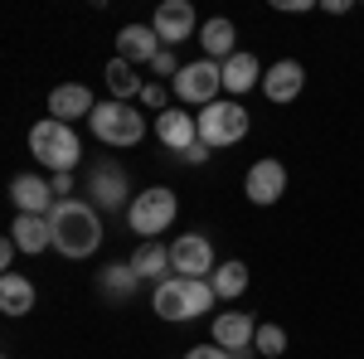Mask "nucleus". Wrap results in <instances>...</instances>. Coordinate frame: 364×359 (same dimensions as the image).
Listing matches in <instances>:
<instances>
[{
    "label": "nucleus",
    "mask_w": 364,
    "mask_h": 359,
    "mask_svg": "<svg viewBox=\"0 0 364 359\" xmlns=\"http://www.w3.org/2000/svg\"><path fill=\"white\" fill-rule=\"evenodd\" d=\"M49 228H54V248L63 257H73V262H83V257H92V252L102 248V214L92 204H83V199L54 204Z\"/></svg>",
    "instance_id": "1"
},
{
    "label": "nucleus",
    "mask_w": 364,
    "mask_h": 359,
    "mask_svg": "<svg viewBox=\"0 0 364 359\" xmlns=\"http://www.w3.org/2000/svg\"><path fill=\"white\" fill-rule=\"evenodd\" d=\"M29 151H34L39 166H49L54 175H68V170L78 166V156H83L78 132L68 122H58V117H44V122L29 127Z\"/></svg>",
    "instance_id": "2"
},
{
    "label": "nucleus",
    "mask_w": 364,
    "mask_h": 359,
    "mask_svg": "<svg viewBox=\"0 0 364 359\" xmlns=\"http://www.w3.org/2000/svg\"><path fill=\"white\" fill-rule=\"evenodd\" d=\"M170 92L180 97V107H209V102H219V92H224V63H214V58H195V63H185L180 73H175V83Z\"/></svg>",
    "instance_id": "3"
},
{
    "label": "nucleus",
    "mask_w": 364,
    "mask_h": 359,
    "mask_svg": "<svg viewBox=\"0 0 364 359\" xmlns=\"http://www.w3.org/2000/svg\"><path fill=\"white\" fill-rule=\"evenodd\" d=\"M92 136L102 146H136L146 136V117H141L132 102H97V112L87 117Z\"/></svg>",
    "instance_id": "4"
},
{
    "label": "nucleus",
    "mask_w": 364,
    "mask_h": 359,
    "mask_svg": "<svg viewBox=\"0 0 364 359\" xmlns=\"http://www.w3.org/2000/svg\"><path fill=\"white\" fill-rule=\"evenodd\" d=\"M127 223H132V233H141V243H156V233H166L175 223V190H166V185L141 190L127 209Z\"/></svg>",
    "instance_id": "5"
},
{
    "label": "nucleus",
    "mask_w": 364,
    "mask_h": 359,
    "mask_svg": "<svg viewBox=\"0 0 364 359\" xmlns=\"http://www.w3.org/2000/svg\"><path fill=\"white\" fill-rule=\"evenodd\" d=\"M243 136H248V107L243 102H209V107L199 112V141L209 151L238 146Z\"/></svg>",
    "instance_id": "6"
},
{
    "label": "nucleus",
    "mask_w": 364,
    "mask_h": 359,
    "mask_svg": "<svg viewBox=\"0 0 364 359\" xmlns=\"http://www.w3.org/2000/svg\"><path fill=\"white\" fill-rule=\"evenodd\" d=\"M214 243L204 238V233H180L175 243H170V272L185 277V282H209L214 277Z\"/></svg>",
    "instance_id": "7"
},
{
    "label": "nucleus",
    "mask_w": 364,
    "mask_h": 359,
    "mask_svg": "<svg viewBox=\"0 0 364 359\" xmlns=\"http://www.w3.org/2000/svg\"><path fill=\"white\" fill-rule=\"evenodd\" d=\"M87 194H92V209H107V214H117V209H132V185H127V170L112 166V161H102V166L87 170Z\"/></svg>",
    "instance_id": "8"
},
{
    "label": "nucleus",
    "mask_w": 364,
    "mask_h": 359,
    "mask_svg": "<svg viewBox=\"0 0 364 359\" xmlns=\"http://www.w3.org/2000/svg\"><path fill=\"white\" fill-rule=\"evenodd\" d=\"M243 194H248L252 204H277L282 194H287V166L272 161V156H262V161H252L248 175H243Z\"/></svg>",
    "instance_id": "9"
},
{
    "label": "nucleus",
    "mask_w": 364,
    "mask_h": 359,
    "mask_svg": "<svg viewBox=\"0 0 364 359\" xmlns=\"http://www.w3.org/2000/svg\"><path fill=\"white\" fill-rule=\"evenodd\" d=\"M10 199H15V214H34V219H49L54 214V185L39 180V175H15L10 180Z\"/></svg>",
    "instance_id": "10"
},
{
    "label": "nucleus",
    "mask_w": 364,
    "mask_h": 359,
    "mask_svg": "<svg viewBox=\"0 0 364 359\" xmlns=\"http://www.w3.org/2000/svg\"><path fill=\"white\" fill-rule=\"evenodd\" d=\"M151 29L161 34V44H166V49L185 44V39L195 34V5H190V0H166V5H156Z\"/></svg>",
    "instance_id": "11"
},
{
    "label": "nucleus",
    "mask_w": 364,
    "mask_h": 359,
    "mask_svg": "<svg viewBox=\"0 0 364 359\" xmlns=\"http://www.w3.org/2000/svg\"><path fill=\"white\" fill-rule=\"evenodd\" d=\"M161 34L151 25H127L122 34H117V58H127L132 68H151L156 58H161Z\"/></svg>",
    "instance_id": "12"
},
{
    "label": "nucleus",
    "mask_w": 364,
    "mask_h": 359,
    "mask_svg": "<svg viewBox=\"0 0 364 359\" xmlns=\"http://www.w3.org/2000/svg\"><path fill=\"white\" fill-rule=\"evenodd\" d=\"M301 87H306V68L296 58H277L262 73V97L267 102H291V97H301Z\"/></svg>",
    "instance_id": "13"
},
{
    "label": "nucleus",
    "mask_w": 364,
    "mask_h": 359,
    "mask_svg": "<svg viewBox=\"0 0 364 359\" xmlns=\"http://www.w3.org/2000/svg\"><path fill=\"white\" fill-rule=\"evenodd\" d=\"M156 136H161V146H170L175 156H185L199 141V117H190L185 107H170V112L156 117Z\"/></svg>",
    "instance_id": "14"
},
{
    "label": "nucleus",
    "mask_w": 364,
    "mask_h": 359,
    "mask_svg": "<svg viewBox=\"0 0 364 359\" xmlns=\"http://www.w3.org/2000/svg\"><path fill=\"white\" fill-rule=\"evenodd\" d=\"M151 311L161 321H190V282L185 277H166L151 291Z\"/></svg>",
    "instance_id": "15"
},
{
    "label": "nucleus",
    "mask_w": 364,
    "mask_h": 359,
    "mask_svg": "<svg viewBox=\"0 0 364 359\" xmlns=\"http://www.w3.org/2000/svg\"><path fill=\"white\" fill-rule=\"evenodd\" d=\"M97 112V97L87 92L83 83H63V87H54L49 92V117H58V122H78V117H92Z\"/></svg>",
    "instance_id": "16"
},
{
    "label": "nucleus",
    "mask_w": 364,
    "mask_h": 359,
    "mask_svg": "<svg viewBox=\"0 0 364 359\" xmlns=\"http://www.w3.org/2000/svg\"><path fill=\"white\" fill-rule=\"evenodd\" d=\"M252 335H257V321H252L248 311H224L219 321H214V345L219 350H248L252 345Z\"/></svg>",
    "instance_id": "17"
},
{
    "label": "nucleus",
    "mask_w": 364,
    "mask_h": 359,
    "mask_svg": "<svg viewBox=\"0 0 364 359\" xmlns=\"http://www.w3.org/2000/svg\"><path fill=\"white\" fill-rule=\"evenodd\" d=\"M10 238H15V248H20V252H44V248H54V228H49V219H34V214H15V223H10Z\"/></svg>",
    "instance_id": "18"
},
{
    "label": "nucleus",
    "mask_w": 364,
    "mask_h": 359,
    "mask_svg": "<svg viewBox=\"0 0 364 359\" xmlns=\"http://www.w3.org/2000/svg\"><path fill=\"white\" fill-rule=\"evenodd\" d=\"M233 39H238V29H233V20H209V25L199 29V44H204V58H214V63H228V58L238 54L233 49Z\"/></svg>",
    "instance_id": "19"
},
{
    "label": "nucleus",
    "mask_w": 364,
    "mask_h": 359,
    "mask_svg": "<svg viewBox=\"0 0 364 359\" xmlns=\"http://www.w3.org/2000/svg\"><path fill=\"white\" fill-rule=\"evenodd\" d=\"M0 311L5 316H29L34 311V282L20 272H5L0 277Z\"/></svg>",
    "instance_id": "20"
},
{
    "label": "nucleus",
    "mask_w": 364,
    "mask_h": 359,
    "mask_svg": "<svg viewBox=\"0 0 364 359\" xmlns=\"http://www.w3.org/2000/svg\"><path fill=\"white\" fill-rule=\"evenodd\" d=\"M257 83H262V68H257V58L238 49V54L224 63V92L243 97V92H248V87H257Z\"/></svg>",
    "instance_id": "21"
},
{
    "label": "nucleus",
    "mask_w": 364,
    "mask_h": 359,
    "mask_svg": "<svg viewBox=\"0 0 364 359\" xmlns=\"http://www.w3.org/2000/svg\"><path fill=\"white\" fill-rule=\"evenodd\" d=\"M132 267H136L141 282H166V272H170V248H166V243H136Z\"/></svg>",
    "instance_id": "22"
},
{
    "label": "nucleus",
    "mask_w": 364,
    "mask_h": 359,
    "mask_svg": "<svg viewBox=\"0 0 364 359\" xmlns=\"http://www.w3.org/2000/svg\"><path fill=\"white\" fill-rule=\"evenodd\" d=\"M102 78H107V92H112V102H132V97H141V87H146V78H136V68H132L127 58H112Z\"/></svg>",
    "instance_id": "23"
},
{
    "label": "nucleus",
    "mask_w": 364,
    "mask_h": 359,
    "mask_svg": "<svg viewBox=\"0 0 364 359\" xmlns=\"http://www.w3.org/2000/svg\"><path fill=\"white\" fill-rule=\"evenodd\" d=\"M209 286H214V296H219V301H233V296H243V291H248V262L228 257L224 267H214Z\"/></svg>",
    "instance_id": "24"
},
{
    "label": "nucleus",
    "mask_w": 364,
    "mask_h": 359,
    "mask_svg": "<svg viewBox=\"0 0 364 359\" xmlns=\"http://www.w3.org/2000/svg\"><path fill=\"white\" fill-rule=\"evenodd\" d=\"M136 286H141V277H136L132 262H117V267H107V272L97 277V291H102V296H112V301L136 296Z\"/></svg>",
    "instance_id": "25"
},
{
    "label": "nucleus",
    "mask_w": 364,
    "mask_h": 359,
    "mask_svg": "<svg viewBox=\"0 0 364 359\" xmlns=\"http://www.w3.org/2000/svg\"><path fill=\"white\" fill-rule=\"evenodd\" d=\"M252 345L262 350V359H277L282 350H287V331H282V326H257Z\"/></svg>",
    "instance_id": "26"
},
{
    "label": "nucleus",
    "mask_w": 364,
    "mask_h": 359,
    "mask_svg": "<svg viewBox=\"0 0 364 359\" xmlns=\"http://www.w3.org/2000/svg\"><path fill=\"white\" fill-rule=\"evenodd\" d=\"M214 301H219V296H214L209 282H190V321L204 316V311H214Z\"/></svg>",
    "instance_id": "27"
},
{
    "label": "nucleus",
    "mask_w": 364,
    "mask_h": 359,
    "mask_svg": "<svg viewBox=\"0 0 364 359\" xmlns=\"http://www.w3.org/2000/svg\"><path fill=\"white\" fill-rule=\"evenodd\" d=\"M141 102H146V107H156V112H170L166 102H170V87L166 83H146L141 87Z\"/></svg>",
    "instance_id": "28"
},
{
    "label": "nucleus",
    "mask_w": 364,
    "mask_h": 359,
    "mask_svg": "<svg viewBox=\"0 0 364 359\" xmlns=\"http://www.w3.org/2000/svg\"><path fill=\"white\" fill-rule=\"evenodd\" d=\"M180 68H185V63L175 58V49H161V58L151 63V73H161V78H170V83H175V73H180Z\"/></svg>",
    "instance_id": "29"
},
{
    "label": "nucleus",
    "mask_w": 364,
    "mask_h": 359,
    "mask_svg": "<svg viewBox=\"0 0 364 359\" xmlns=\"http://www.w3.org/2000/svg\"><path fill=\"white\" fill-rule=\"evenodd\" d=\"M185 359H233V355L219 345H195V350H185Z\"/></svg>",
    "instance_id": "30"
},
{
    "label": "nucleus",
    "mask_w": 364,
    "mask_h": 359,
    "mask_svg": "<svg viewBox=\"0 0 364 359\" xmlns=\"http://www.w3.org/2000/svg\"><path fill=\"white\" fill-rule=\"evenodd\" d=\"M209 156H214V151H209V146H204V141H195V146H190V151H185V156H180V161H185V166H204V161H209Z\"/></svg>",
    "instance_id": "31"
},
{
    "label": "nucleus",
    "mask_w": 364,
    "mask_h": 359,
    "mask_svg": "<svg viewBox=\"0 0 364 359\" xmlns=\"http://www.w3.org/2000/svg\"><path fill=\"white\" fill-rule=\"evenodd\" d=\"M49 185H54V199H58V204H63V199L73 194V175H54Z\"/></svg>",
    "instance_id": "32"
},
{
    "label": "nucleus",
    "mask_w": 364,
    "mask_h": 359,
    "mask_svg": "<svg viewBox=\"0 0 364 359\" xmlns=\"http://www.w3.org/2000/svg\"><path fill=\"white\" fill-rule=\"evenodd\" d=\"M15 252H20V248H15V238H5V243H0V267H10V262H15Z\"/></svg>",
    "instance_id": "33"
},
{
    "label": "nucleus",
    "mask_w": 364,
    "mask_h": 359,
    "mask_svg": "<svg viewBox=\"0 0 364 359\" xmlns=\"http://www.w3.org/2000/svg\"><path fill=\"white\" fill-rule=\"evenodd\" d=\"M321 10H326V15H345V10H350V0H321Z\"/></svg>",
    "instance_id": "34"
},
{
    "label": "nucleus",
    "mask_w": 364,
    "mask_h": 359,
    "mask_svg": "<svg viewBox=\"0 0 364 359\" xmlns=\"http://www.w3.org/2000/svg\"><path fill=\"white\" fill-rule=\"evenodd\" d=\"M277 10H301V15H306L311 0H277Z\"/></svg>",
    "instance_id": "35"
}]
</instances>
